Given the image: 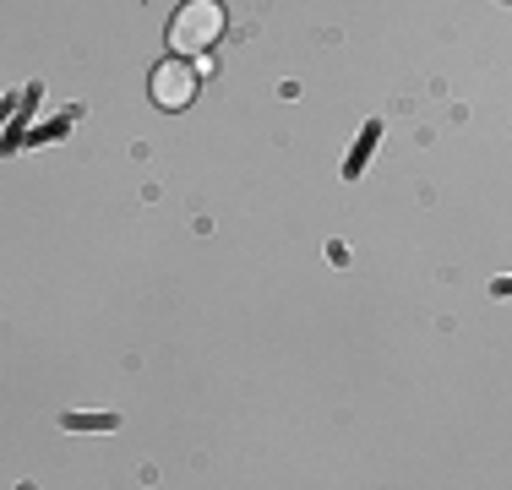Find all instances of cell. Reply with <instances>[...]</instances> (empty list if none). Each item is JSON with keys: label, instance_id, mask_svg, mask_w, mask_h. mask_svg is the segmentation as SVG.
Masks as SVG:
<instances>
[{"label": "cell", "instance_id": "cell-4", "mask_svg": "<svg viewBox=\"0 0 512 490\" xmlns=\"http://www.w3.org/2000/svg\"><path fill=\"white\" fill-rule=\"evenodd\" d=\"M496 294H512V278H502V284H496Z\"/></svg>", "mask_w": 512, "mask_h": 490}, {"label": "cell", "instance_id": "cell-1", "mask_svg": "<svg viewBox=\"0 0 512 490\" xmlns=\"http://www.w3.org/2000/svg\"><path fill=\"white\" fill-rule=\"evenodd\" d=\"M224 39V6L218 0H186L169 17V49L175 55H207V44Z\"/></svg>", "mask_w": 512, "mask_h": 490}, {"label": "cell", "instance_id": "cell-3", "mask_svg": "<svg viewBox=\"0 0 512 490\" xmlns=\"http://www.w3.org/2000/svg\"><path fill=\"white\" fill-rule=\"evenodd\" d=\"M66 431H115V414H66Z\"/></svg>", "mask_w": 512, "mask_h": 490}, {"label": "cell", "instance_id": "cell-2", "mask_svg": "<svg viewBox=\"0 0 512 490\" xmlns=\"http://www.w3.org/2000/svg\"><path fill=\"white\" fill-rule=\"evenodd\" d=\"M191 98H197V71H191L186 60H164V66L153 71V104L158 109H186Z\"/></svg>", "mask_w": 512, "mask_h": 490}]
</instances>
